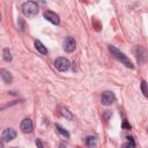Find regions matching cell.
<instances>
[{
	"label": "cell",
	"instance_id": "cell-8",
	"mask_svg": "<svg viewBox=\"0 0 148 148\" xmlns=\"http://www.w3.org/2000/svg\"><path fill=\"white\" fill-rule=\"evenodd\" d=\"M20 128L23 133H31L32 130H34V124H32V120L30 118H24L21 124H20Z\"/></svg>",
	"mask_w": 148,
	"mask_h": 148
},
{
	"label": "cell",
	"instance_id": "cell-18",
	"mask_svg": "<svg viewBox=\"0 0 148 148\" xmlns=\"http://www.w3.org/2000/svg\"><path fill=\"white\" fill-rule=\"evenodd\" d=\"M36 146H37V148H44V145L40 139H36Z\"/></svg>",
	"mask_w": 148,
	"mask_h": 148
},
{
	"label": "cell",
	"instance_id": "cell-13",
	"mask_svg": "<svg viewBox=\"0 0 148 148\" xmlns=\"http://www.w3.org/2000/svg\"><path fill=\"white\" fill-rule=\"evenodd\" d=\"M56 130H57L58 133H60V134H61L62 136H65V138H69V136H71L69 133H68V131L65 130L64 127H61L59 124H56Z\"/></svg>",
	"mask_w": 148,
	"mask_h": 148
},
{
	"label": "cell",
	"instance_id": "cell-15",
	"mask_svg": "<svg viewBox=\"0 0 148 148\" xmlns=\"http://www.w3.org/2000/svg\"><path fill=\"white\" fill-rule=\"evenodd\" d=\"M60 113H61L62 117H65V118L68 119V120H72V119H73V114L71 113V111H69L67 108H61Z\"/></svg>",
	"mask_w": 148,
	"mask_h": 148
},
{
	"label": "cell",
	"instance_id": "cell-16",
	"mask_svg": "<svg viewBox=\"0 0 148 148\" xmlns=\"http://www.w3.org/2000/svg\"><path fill=\"white\" fill-rule=\"evenodd\" d=\"M127 139H128V141L125 142L121 148H135V142H134L133 136H127Z\"/></svg>",
	"mask_w": 148,
	"mask_h": 148
},
{
	"label": "cell",
	"instance_id": "cell-9",
	"mask_svg": "<svg viewBox=\"0 0 148 148\" xmlns=\"http://www.w3.org/2000/svg\"><path fill=\"white\" fill-rule=\"evenodd\" d=\"M75 46H76V42H75V39L73 37H67L64 40V46L62 47H64V50L66 52H68V53L73 52L75 50Z\"/></svg>",
	"mask_w": 148,
	"mask_h": 148
},
{
	"label": "cell",
	"instance_id": "cell-10",
	"mask_svg": "<svg viewBox=\"0 0 148 148\" xmlns=\"http://www.w3.org/2000/svg\"><path fill=\"white\" fill-rule=\"evenodd\" d=\"M0 75H1V79H2V81H3L5 83L9 84V83L13 82V76H12L10 72H8L7 69L1 68V69H0Z\"/></svg>",
	"mask_w": 148,
	"mask_h": 148
},
{
	"label": "cell",
	"instance_id": "cell-19",
	"mask_svg": "<svg viewBox=\"0 0 148 148\" xmlns=\"http://www.w3.org/2000/svg\"><path fill=\"white\" fill-rule=\"evenodd\" d=\"M121 126H123V128H125V130H130V128H131V125H130L126 120L123 121V125H121Z\"/></svg>",
	"mask_w": 148,
	"mask_h": 148
},
{
	"label": "cell",
	"instance_id": "cell-5",
	"mask_svg": "<svg viewBox=\"0 0 148 148\" xmlns=\"http://www.w3.org/2000/svg\"><path fill=\"white\" fill-rule=\"evenodd\" d=\"M114 101H116V96H114V94H113L112 91L106 90V91H104V92L102 94L101 102H102V104H103V105L109 106V105H111Z\"/></svg>",
	"mask_w": 148,
	"mask_h": 148
},
{
	"label": "cell",
	"instance_id": "cell-17",
	"mask_svg": "<svg viewBox=\"0 0 148 148\" xmlns=\"http://www.w3.org/2000/svg\"><path fill=\"white\" fill-rule=\"evenodd\" d=\"M141 90H142V94L146 97H148V84H147V82L145 80L141 81Z\"/></svg>",
	"mask_w": 148,
	"mask_h": 148
},
{
	"label": "cell",
	"instance_id": "cell-7",
	"mask_svg": "<svg viewBox=\"0 0 148 148\" xmlns=\"http://www.w3.org/2000/svg\"><path fill=\"white\" fill-rule=\"evenodd\" d=\"M43 16H44V18H45L46 21H49V22L52 23V24H59V23H60V17H59V15L56 14L54 12L46 10V12H44Z\"/></svg>",
	"mask_w": 148,
	"mask_h": 148
},
{
	"label": "cell",
	"instance_id": "cell-6",
	"mask_svg": "<svg viewBox=\"0 0 148 148\" xmlns=\"http://www.w3.org/2000/svg\"><path fill=\"white\" fill-rule=\"evenodd\" d=\"M16 136V131L14 128H5L3 132L1 133V141L2 142H8L15 139Z\"/></svg>",
	"mask_w": 148,
	"mask_h": 148
},
{
	"label": "cell",
	"instance_id": "cell-14",
	"mask_svg": "<svg viewBox=\"0 0 148 148\" xmlns=\"http://www.w3.org/2000/svg\"><path fill=\"white\" fill-rule=\"evenodd\" d=\"M2 58L5 61H12V53L8 47H5L2 50Z\"/></svg>",
	"mask_w": 148,
	"mask_h": 148
},
{
	"label": "cell",
	"instance_id": "cell-21",
	"mask_svg": "<svg viewBox=\"0 0 148 148\" xmlns=\"http://www.w3.org/2000/svg\"><path fill=\"white\" fill-rule=\"evenodd\" d=\"M13 148H17V147H13Z\"/></svg>",
	"mask_w": 148,
	"mask_h": 148
},
{
	"label": "cell",
	"instance_id": "cell-12",
	"mask_svg": "<svg viewBox=\"0 0 148 148\" xmlns=\"http://www.w3.org/2000/svg\"><path fill=\"white\" fill-rule=\"evenodd\" d=\"M86 143H87V146H88L89 148H95V147H96V143H97V139H96V136H92V135L87 136V139H86Z\"/></svg>",
	"mask_w": 148,
	"mask_h": 148
},
{
	"label": "cell",
	"instance_id": "cell-3",
	"mask_svg": "<svg viewBox=\"0 0 148 148\" xmlns=\"http://www.w3.org/2000/svg\"><path fill=\"white\" fill-rule=\"evenodd\" d=\"M134 53H135V57H136V60L139 64H145L147 62L148 60V52L146 51V49L141 45H138L134 50Z\"/></svg>",
	"mask_w": 148,
	"mask_h": 148
},
{
	"label": "cell",
	"instance_id": "cell-20",
	"mask_svg": "<svg viewBox=\"0 0 148 148\" xmlns=\"http://www.w3.org/2000/svg\"><path fill=\"white\" fill-rule=\"evenodd\" d=\"M58 148H66V146H65V143H62V142H61V143L59 145V147H58Z\"/></svg>",
	"mask_w": 148,
	"mask_h": 148
},
{
	"label": "cell",
	"instance_id": "cell-11",
	"mask_svg": "<svg viewBox=\"0 0 148 148\" xmlns=\"http://www.w3.org/2000/svg\"><path fill=\"white\" fill-rule=\"evenodd\" d=\"M35 47H36V50L39 52V53H42V54H47V49H46V46H44V44L40 42V40H35Z\"/></svg>",
	"mask_w": 148,
	"mask_h": 148
},
{
	"label": "cell",
	"instance_id": "cell-1",
	"mask_svg": "<svg viewBox=\"0 0 148 148\" xmlns=\"http://www.w3.org/2000/svg\"><path fill=\"white\" fill-rule=\"evenodd\" d=\"M108 49H109V51L111 52V54H112L117 60H119L121 64H124L126 67H128V68H131V69L134 68V66H133L132 61L128 59V57H127L125 53H123L121 51H119L116 46H113V45H109Z\"/></svg>",
	"mask_w": 148,
	"mask_h": 148
},
{
	"label": "cell",
	"instance_id": "cell-2",
	"mask_svg": "<svg viewBox=\"0 0 148 148\" xmlns=\"http://www.w3.org/2000/svg\"><path fill=\"white\" fill-rule=\"evenodd\" d=\"M22 13L27 17H34L38 13V5L35 1H25L22 3Z\"/></svg>",
	"mask_w": 148,
	"mask_h": 148
},
{
	"label": "cell",
	"instance_id": "cell-4",
	"mask_svg": "<svg viewBox=\"0 0 148 148\" xmlns=\"http://www.w3.org/2000/svg\"><path fill=\"white\" fill-rule=\"evenodd\" d=\"M54 66L58 71L60 72H66L71 67V62L67 58H64V57H60V58H57L56 61H54Z\"/></svg>",
	"mask_w": 148,
	"mask_h": 148
}]
</instances>
